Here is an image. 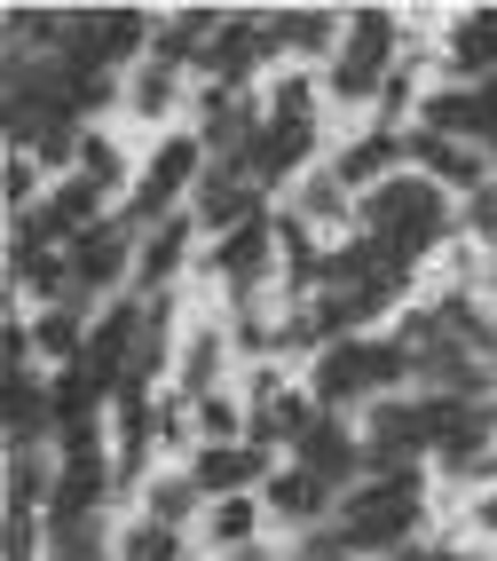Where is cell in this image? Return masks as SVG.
<instances>
[{
	"label": "cell",
	"instance_id": "obj_38",
	"mask_svg": "<svg viewBox=\"0 0 497 561\" xmlns=\"http://www.w3.org/2000/svg\"><path fill=\"white\" fill-rule=\"evenodd\" d=\"M32 191H41V174H32V151H16V159H9V206H16L24 221H32Z\"/></svg>",
	"mask_w": 497,
	"mask_h": 561
},
{
	"label": "cell",
	"instance_id": "obj_36",
	"mask_svg": "<svg viewBox=\"0 0 497 561\" xmlns=\"http://www.w3.org/2000/svg\"><path fill=\"white\" fill-rule=\"evenodd\" d=\"M127 561H174V530H159V522H142V530L127 538Z\"/></svg>",
	"mask_w": 497,
	"mask_h": 561
},
{
	"label": "cell",
	"instance_id": "obj_22",
	"mask_svg": "<svg viewBox=\"0 0 497 561\" xmlns=\"http://www.w3.org/2000/svg\"><path fill=\"white\" fill-rule=\"evenodd\" d=\"M32 348H41L48 364H63V371H71V364L88 356V332H80V309H48L41 324H32Z\"/></svg>",
	"mask_w": 497,
	"mask_h": 561
},
{
	"label": "cell",
	"instance_id": "obj_39",
	"mask_svg": "<svg viewBox=\"0 0 497 561\" xmlns=\"http://www.w3.org/2000/svg\"><path fill=\"white\" fill-rule=\"evenodd\" d=\"M9 561H32V506H9Z\"/></svg>",
	"mask_w": 497,
	"mask_h": 561
},
{
	"label": "cell",
	"instance_id": "obj_2",
	"mask_svg": "<svg viewBox=\"0 0 497 561\" xmlns=\"http://www.w3.org/2000/svg\"><path fill=\"white\" fill-rule=\"evenodd\" d=\"M418 514H427V474L418 467L371 474L348 499V514H339V546L348 553H403V538L418 530Z\"/></svg>",
	"mask_w": 497,
	"mask_h": 561
},
{
	"label": "cell",
	"instance_id": "obj_26",
	"mask_svg": "<svg viewBox=\"0 0 497 561\" xmlns=\"http://www.w3.org/2000/svg\"><path fill=\"white\" fill-rule=\"evenodd\" d=\"M189 506H198V482H189V474H159V482H150V522H159V530H182Z\"/></svg>",
	"mask_w": 497,
	"mask_h": 561
},
{
	"label": "cell",
	"instance_id": "obj_24",
	"mask_svg": "<svg viewBox=\"0 0 497 561\" xmlns=\"http://www.w3.org/2000/svg\"><path fill=\"white\" fill-rule=\"evenodd\" d=\"M182 245H189V221H182V214L166 221V230H150V245H142V261H135L150 293H159V285H174V270H182Z\"/></svg>",
	"mask_w": 497,
	"mask_h": 561
},
{
	"label": "cell",
	"instance_id": "obj_21",
	"mask_svg": "<svg viewBox=\"0 0 497 561\" xmlns=\"http://www.w3.org/2000/svg\"><path fill=\"white\" fill-rule=\"evenodd\" d=\"M309 142H316V127H261V142L245 151V174L253 182H285L300 159H309Z\"/></svg>",
	"mask_w": 497,
	"mask_h": 561
},
{
	"label": "cell",
	"instance_id": "obj_15",
	"mask_svg": "<svg viewBox=\"0 0 497 561\" xmlns=\"http://www.w3.org/2000/svg\"><path fill=\"white\" fill-rule=\"evenodd\" d=\"M261 467H269V459H261V443H206L198 467H189V482L213 491V499H245V482H253Z\"/></svg>",
	"mask_w": 497,
	"mask_h": 561
},
{
	"label": "cell",
	"instance_id": "obj_18",
	"mask_svg": "<svg viewBox=\"0 0 497 561\" xmlns=\"http://www.w3.org/2000/svg\"><path fill=\"white\" fill-rule=\"evenodd\" d=\"M269 238H277V221H245V230H229L221 238V253H213V270L229 277V293H253V277H261V261H269Z\"/></svg>",
	"mask_w": 497,
	"mask_h": 561
},
{
	"label": "cell",
	"instance_id": "obj_32",
	"mask_svg": "<svg viewBox=\"0 0 497 561\" xmlns=\"http://www.w3.org/2000/svg\"><path fill=\"white\" fill-rule=\"evenodd\" d=\"M80 174L95 182V191H119V151H111L103 135H80Z\"/></svg>",
	"mask_w": 497,
	"mask_h": 561
},
{
	"label": "cell",
	"instance_id": "obj_33",
	"mask_svg": "<svg viewBox=\"0 0 497 561\" xmlns=\"http://www.w3.org/2000/svg\"><path fill=\"white\" fill-rule=\"evenodd\" d=\"M9 506H41V451L9 459Z\"/></svg>",
	"mask_w": 497,
	"mask_h": 561
},
{
	"label": "cell",
	"instance_id": "obj_9",
	"mask_svg": "<svg viewBox=\"0 0 497 561\" xmlns=\"http://www.w3.org/2000/svg\"><path fill=\"white\" fill-rule=\"evenodd\" d=\"M142 317H150V309H127V301H119L103 324H88V356H80V364L95 371L111 396L127 388V364H135V341H142Z\"/></svg>",
	"mask_w": 497,
	"mask_h": 561
},
{
	"label": "cell",
	"instance_id": "obj_13",
	"mask_svg": "<svg viewBox=\"0 0 497 561\" xmlns=\"http://www.w3.org/2000/svg\"><path fill=\"white\" fill-rule=\"evenodd\" d=\"M292 451H300V467H309L324 491H339V482H356V474H363V451L348 443V427H339V420H316L309 435L292 443Z\"/></svg>",
	"mask_w": 497,
	"mask_h": 561
},
{
	"label": "cell",
	"instance_id": "obj_19",
	"mask_svg": "<svg viewBox=\"0 0 497 561\" xmlns=\"http://www.w3.org/2000/svg\"><path fill=\"white\" fill-rule=\"evenodd\" d=\"M450 71H466V80H497V9L458 16V32H450Z\"/></svg>",
	"mask_w": 497,
	"mask_h": 561
},
{
	"label": "cell",
	"instance_id": "obj_35",
	"mask_svg": "<svg viewBox=\"0 0 497 561\" xmlns=\"http://www.w3.org/2000/svg\"><path fill=\"white\" fill-rule=\"evenodd\" d=\"M339 198H348V191H339V174L309 182V191H300V221H332V214H339Z\"/></svg>",
	"mask_w": 497,
	"mask_h": 561
},
{
	"label": "cell",
	"instance_id": "obj_20",
	"mask_svg": "<svg viewBox=\"0 0 497 561\" xmlns=\"http://www.w3.org/2000/svg\"><path fill=\"white\" fill-rule=\"evenodd\" d=\"M56 427V403L48 388L32 380V371H9V435H16V451H41V435Z\"/></svg>",
	"mask_w": 497,
	"mask_h": 561
},
{
	"label": "cell",
	"instance_id": "obj_16",
	"mask_svg": "<svg viewBox=\"0 0 497 561\" xmlns=\"http://www.w3.org/2000/svg\"><path fill=\"white\" fill-rule=\"evenodd\" d=\"M427 135H450V142H497V103L489 95H466V88H442L427 95Z\"/></svg>",
	"mask_w": 497,
	"mask_h": 561
},
{
	"label": "cell",
	"instance_id": "obj_29",
	"mask_svg": "<svg viewBox=\"0 0 497 561\" xmlns=\"http://www.w3.org/2000/svg\"><path fill=\"white\" fill-rule=\"evenodd\" d=\"M135 111L142 119H166L174 111V64H142L135 71Z\"/></svg>",
	"mask_w": 497,
	"mask_h": 561
},
{
	"label": "cell",
	"instance_id": "obj_41",
	"mask_svg": "<svg viewBox=\"0 0 497 561\" xmlns=\"http://www.w3.org/2000/svg\"><path fill=\"white\" fill-rule=\"evenodd\" d=\"M395 561H458V553H442V546H403Z\"/></svg>",
	"mask_w": 497,
	"mask_h": 561
},
{
	"label": "cell",
	"instance_id": "obj_5",
	"mask_svg": "<svg viewBox=\"0 0 497 561\" xmlns=\"http://www.w3.org/2000/svg\"><path fill=\"white\" fill-rule=\"evenodd\" d=\"M427 451L450 474H489V403L474 396H427Z\"/></svg>",
	"mask_w": 497,
	"mask_h": 561
},
{
	"label": "cell",
	"instance_id": "obj_40",
	"mask_svg": "<svg viewBox=\"0 0 497 561\" xmlns=\"http://www.w3.org/2000/svg\"><path fill=\"white\" fill-rule=\"evenodd\" d=\"M403 103H411V80H403V71H395V80H388V88H379V111H388V119H403Z\"/></svg>",
	"mask_w": 497,
	"mask_h": 561
},
{
	"label": "cell",
	"instance_id": "obj_34",
	"mask_svg": "<svg viewBox=\"0 0 497 561\" xmlns=\"http://www.w3.org/2000/svg\"><path fill=\"white\" fill-rule=\"evenodd\" d=\"M198 427H206V443H238V403H229V396H198Z\"/></svg>",
	"mask_w": 497,
	"mask_h": 561
},
{
	"label": "cell",
	"instance_id": "obj_25",
	"mask_svg": "<svg viewBox=\"0 0 497 561\" xmlns=\"http://www.w3.org/2000/svg\"><path fill=\"white\" fill-rule=\"evenodd\" d=\"M324 499H332V491H324L309 467H285V474L269 482V506H277V514H292V522H316V514H324Z\"/></svg>",
	"mask_w": 497,
	"mask_h": 561
},
{
	"label": "cell",
	"instance_id": "obj_37",
	"mask_svg": "<svg viewBox=\"0 0 497 561\" xmlns=\"http://www.w3.org/2000/svg\"><path fill=\"white\" fill-rule=\"evenodd\" d=\"M458 221H466L474 238H497V182H482V191L466 198V214H458Z\"/></svg>",
	"mask_w": 497,
	"mask_h": 561
},
{
	"label": "cell",
	"instance_id": "obj_23",
	"mask_svg": "<svg viewBox=\"0 0 497 561\" xmlns=\"http://www.w3.org/2000/svg\"><path fill=\"white\" fill-rule=\"evenodd\" d=\"M339 24H348V16H332V9H292V16H277L285 48H300V56H324V48H339V41H348Z\"/></svg>",
	"mask_w": 497,
	"mask_h": 561
},
{
	"label": "cell",
	"instance_id": "obj_4",
	"mask_svg": "<svg viewBox=\"0 0 497 561\" xmlns=\"http://www.w3.org/2000/svg\"><path fill=\"white\" fill-rule=\"evenodd\" d=\"M388 56H395V16L388 9H356L348 16V41H339V56H332V95H348V103L379 95L395 80Z\"/></svg>",
	"mask_w": 497,
	"mask_h": 561
},
{
	"label": "cell",
	"instance_id": "obj_6",
	"mask_svg": "<svg viewBox=\"0 0 497 561\" xmlns=\"http://www.w3.org/2000/svg\"><path fill=\"white\" fill-rule=\"evenodd\" d=\"M198 174H206V135H174L159 159H150V174L135 182V198H127V221H142V230H166V206L182 191H198Z\"/></svg>",
	"mask_w": 497,
	"mask_h": 561
},
{
	"label": "cell",
	"instance_id": "obj_17",
	"mask_svg": "<svg viewBox=\"0 0 497 561\" xmlns=\"http://www.w3.org/2000/svg\"><path fill=\"white\" fill-rule=\"evenodd\" d=\"M111 420H119V482H135L142 474V459H150V435H159V420H150V396L142 388H119L111 396Z\"/></svg>",
	"mask_w": 497,
	"mask_h": 561
},
{
	"label": "cell",
	"instance_id": "obj_42",
	"mask_svg": "<svg viewBox=\"0 0 497 561\" xmlns=\"http://www.w3.org/2000/svg\"><path fill=\"white\" fill-rule=\"evenodd\" d=\"M489 285H497V270H489Z\"/></svg>",
	"mask_w": 497,
	"mask_h": 561
},
{
	"label": "cell",
	"instance_id": "obj_10",
	"mask_svg": "<svg viewBox=\"0 0 497 561\" xmlns=\"http://www.w3.org/2000/svg\"><path fill=\"white\" fill-rule=\"evenodd\" d=\"M95 221H103V191H95L88 174H71V182H56V191H48V206L32 214L24 230H32V238H63V245H71V238H88Z\"/></svg>",
	"mask_w": 497,
	"mask_h": 561
},
{
	"label": "cell",
	"instance_id": "obj_12",
	"mask_svg": "<svg viewBox=\"0 0 497 561\" xmlns=\"http://www.w3.org/2000/svg\"><path fill=\"white\" fill-rule=\"evenodd\" d=\"M63 261H71V285H80V293H103L111 277L127 270V230H119V221H95L88 238L63 245Z\"/></svg>",
	"mask_w": 497,
	"mask_h": 561
},
{
	"label": "cell",
	"instance_id": "obj_1",
	"mask_svg": "<svg viewBox=\"0 0 497 561\" xmlns=\"http://www.w3.org/2000/svg\"><path fill=\"white\" fill-rule=\"evenodd\" d=\"M363 238L371 245H388L403 270L418 253H427L442 230H450V206H442V182H427V174H388L379 191H363Z\"/></svg>",
	"mask_w": 497,
	"mask_h": 561
},
{
	"label": "cell",
	"instance_id": "obj_11",
	"mask_svg": "<svg viewBox=\"0 0 497 561\" xmlns=\"http://www.w3.org/2000/svg\"><path fill=\"white\" fill-rule=\"evenodd\" d=\"M411 159L427 167V182H442V191H466V198L489 182V167H482L474 142H450V135H427V127L411 135Z\"/></svg>",
	"mask_w": 497,
	"mask_h": 561
},
{
	"label": "cell",
	"instance_id": "obj_30",
	"mask_svg": "<svg viewBox=\"0 0 497 561\" xmlns=\"http://www.w3.org/2000/svg\"><path fill=\"white\" fill-rule=\"evenodd\" d=\"M309 80H300V71H285V80L269 88V127H309Z\"/></svg>",
	"mask_w": 497,
	"mask_h": 561
},
{
	"label": "cell",
	"instance_id": "obj_7",
	"mask_svg": "<svg viewBox=\"0 0 497 561\" xmlns=\"http://www.w3.org/2000/svg\"><path fill=\"white\" fill-rule=\"evenodd\" d=\"M198 221H213V230H245V221H269V214H261V182H253L245 167L206 159V174H198Z\"/></svg>",
	"mask_w": 497,
	"mask_h": 561
},
{
	"label": "cell",
	"instance_id": "obj_8",
	"mask_svg": "<svg viewBox=\"0 0 497 561\" xmlns=\"http://www.w3.org/2000/svg\"><path fill=\"white\" fill-rule=\"evenodd\" d=\"M111 482H119V474L103 467V451H71V459H63V474H56V491H48V530L95 522V506H103Z\"/></svg>",
	"mask_w": 497,
	"mask_h": 561
},
{
	"label": "cell",
	"instance_id": "obj_31",
	"mask_svg": "<svg viewBox=\"0 0 497 561\" xmlns=\"http://www.w3.org/2000/svg\"><path fill=\"white\" fill-rule=\"evenodd\" d=\"M48 561H103V530H95V522H71V530H48Z\"/></svg>",
	"mask_w": 497,
	"mask_h": 561
},
{
	"label": "cell",
	"instance_id": "obj_28",
	"mask_svg": "<svg viewBox=\"0 0 497 561\" xmlns=\"http://www.w3.org/2000/svg\"><path fill=\"white\" fill-rule=\"evenodd\" d=\"M206 530H213V538H221L229 553H238V546H253V530H261V506H253V499H221Z\"/></svg>",
	"mask_w": 497,
	"mask_h": 561
},
{
	"label": "cell",
	"instance_id": "obj_14",
	"mask_svg": "<svg viewBox=\"0 0 497 561\" xmlns=\"http://www.w3.org/2000/svg\"><path fill=\"white\" fill-rule=\"evenodd\" d=\"M395 159H411V142L395 135V127H371V135H356L348 151H339V191H379V182H388V167Z\"/></svg>",
	"mask_w": 497,
	"mask_h": 561
},
{
	"label": "cell",
	"instance_id": "obj_3",
	"mask_svg": "<svg viewBox=\"0 0 497 561\" xmlns=\"http://www.w3.org/2000/svg\"><path fill=\"white\" fill-rule=\"evenodd\" d=\"M411 348L403 341H332L324 364H316V403H356V396H379L411 380Z\"/></svg>",
	"mask_w": 497,
	"mask_h": 561
},
{
	"label": "cell",
	"instance_id": "obj_43",
	"mask_svg": "<svg viewBox=\"0 0 497 561\" xmlns=\"http://www.w3.org/2000/svg\"><path fill=\"white\" fill-rule=\"evenodd\" d=\"M489 151H497V142H489Z\"/></svg>",
	"mask_w": 497,
	"mask_h": 561
},
{
	"label": "cell",
	"instance_id": "obj_27",
	"mask_svg": "<svg viewBox=\"0 0 497 561\" xmlns=\"http://www.w3.org/2000/svg\"><path fill=\"white\" fill-rule=\"evenodd\" d=\"M213 371H221V332H198L182 348V396H213Z\"/></svg>",
	"mask_w": 497,
	"mask_h": 561
}]
</instances>
